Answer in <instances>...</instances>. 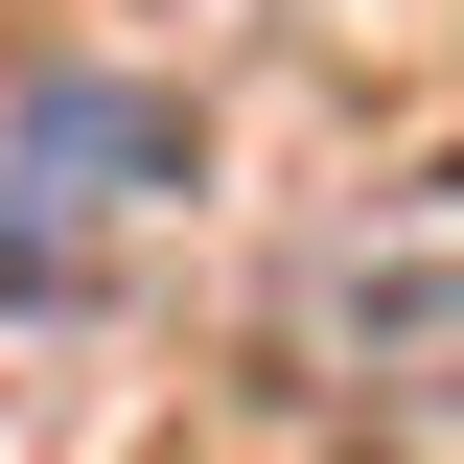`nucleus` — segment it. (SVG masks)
Returning a JSON list of instances; mask_svg holds the SVG:
<instances>
[{"mask_svg": "<svg viewBox=\"0 0 464 464\" xmlns=\"http://www.w3.org/2000/svg\"><path fill=\"white\" fill-rule=\"evenodd\" d=\"M325 348H372V372L464 395V256H372V279H325Z\"/></svg>", "mask_w": 464, "mask_h": 464, "instance_id": "nucleus-2", "label": "nucleus"}, {"mask_svg": "<svg viewBox=\"0 0 464 464\" xmlns=\"http://www.w3.org/2000/svg\"><path fill=\"white\" fill-rule=\"evenodd\" d=\"M163 186H186V116H163V93H116V70H47V93H0V256H24V279L116 256Z\"/></svg>", "mask_w": 464, "mask_h": 464, "instance_id": "nucleus-1", "label": "nucleus"}]
</instances>
